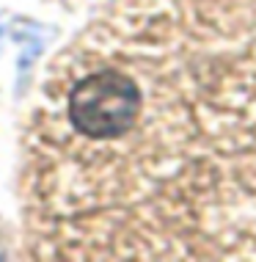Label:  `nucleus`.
<instances>
[{
  "label": "nucleus",
  "mask_w": 256,
  "mask_h": 262,
  "mask_svg": "<svg viewBox=\"0 0 256 262\" xmlns=\"http://www.w3.org/2000/svg\"><path fill=\"white\" fill-rule=\"evenodd\" d=\"M138 83L119 69H99L72 86L66 100L69 124L91 141H110L130 133L141 116Z\"/></svg>",
  "instance_id": "1"
}]
</instances>
